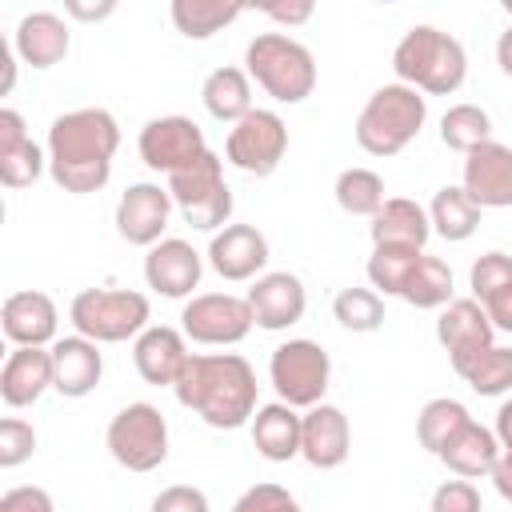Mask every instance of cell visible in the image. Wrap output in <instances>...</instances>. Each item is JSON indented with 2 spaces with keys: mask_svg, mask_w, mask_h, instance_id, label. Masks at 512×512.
Wrapping results in <instances>:
<instances>
[{
  "mask_svg": "<svg viewBox=\"0 0 512 512\" xmlns=\"http://www.w3.org/2000/svg\"><path fill=\"white\" fill-rule=\"evenodd\" d=\"M120 148V124L104 108H76L48 128V172L56 188L72 196L100 192L112 176V156Z\"/></svg>",
  "mask_w": 512,
  "mask_h": 512,
  "instance_id": "1",
  "label": "cell"
},
{
  "mask_svg": "<svg viewBox=\"0 0 512 512\" xmlns=\"http://www.w3.org/2000/svg\"><path fill=\"white\" fill-rule=\"evenodd\" d=\"M256 388H260L256 372L244 356L208 352V356H188L172 392L208 428H240L256 416Z\"/></svg>",
  "mask_w": 512,
  "mask_h": 512,
  "instance_id": "2",
  "label": "cell"
},
{
  "mask_svg": "<svg viewBox=\"0 0 512 512\" xmlns=\"http://www.w3.org/2000/svg\"><path fill=\"white\" fill-rule=\"evenodd\" d=\"M392 72H396L400 84H408L416 92L448 96L464 84L468 56H464L456 36H448L432 24H416L400 36V44L392 52Z\"/></svg>",
  "mask_w": 512,
  "mask_h": 512,
  "instance_id": "3",
  "label": "cell"
},
{
  "mask_svg": "<svg viewBox=\"0 0 512 512\" xmlns=\"http://www.w3.org/2000/svg\"><path fill=\"white\" fill-rule=\"evenodd\" d=\"M428 120V104L408 84H384L368 96V104L356 116V144L368 156H396L404 152Z\"/></svg>",
  "mask_w": 512,
  "mask_h": 512,
  "instance_id": "4",
  "label": "cell"
},
{
  "mask_svg": "<svg viewBox=\"0 0 512 512\" xmlns=\"http://www.w3.org/2000/svg\"><path fill=\"white\" fill-rule=\"evenodd\" d=\"M248 80H256L276 104H300L316 88V60L312 52L284 36V32H260L244 48Z\"/></svg>",
  "mask_w": 512,
  "mask_h": 512,
  "instance_id": "5",
  "label": "cell"
},
{
  "mask_svg": "<svg viewBox=\"0 0 512 512\" xmlns=\"http://www.w3.org/2000/svg\"><path fill=\"white\" fill-rule=\"evenodd\" d=\"M148 296L132 288H84L72 296L68 320L76 336H88L96 344H120L136 340L148 328Z\"/></svg>",
  "mask_w": 512,
  "mask_h": 512,
  "instance_id": "6",
  "label": "cell"
},
{
  "mask_svg": "<svg viewBox=\"0 0 512 512\" xmlns=\"http://www.w3.org/2000/svg\"><path fill=\"white\" fill-rule=\"evenodd\" d=\"M168 196L180 208V216L200 228V232H216L228 228L232 216V188L224 184V160L216 152H204L192 168L172 172L168 176Z\"/></svg>",
  "mask_w": 512,
  "mask_h": 512,
  "instance_id": "7",
  "label": "cell"
},
{
  "mask_svg": "<svg viewBox=\"0 0 512 512\" xmlns=\"http://www.w3.org/2000/svg\"><path fill=\"white\" fill-rule=\"evenodd\" d=\"M268 380L276 388V396L288 408H316L324 404L328 380H332V360L316 340H284L272 360H268Z\"/></svg>",
  "mask_w": 512,
  "mask_h": 512,
  "instance_id": "8",
  "label": "cell"
},
{
  "mask_svg": "<svg viewBox=\"0 0 512 512\" xmlns=\"http://www.w3.org/2000/svg\"><path fill=\"white\" fill-rule=\"evenodd\" d=\"M108 452L128 472H152L168 460V424L164 412L148 400L124 404L108 424Z\"/></svg>",
  "mask_w": 512,
  "mask_h": 512,
  "instance_id": "9",
  "label": "cell"
},
{
  "mask_svg": "<svg viewBox=\"0 0 512 512\" xmlns=\"http://www.w3.org/2000/svg\"><path fill=\"white\" fill-rule=\"evenodd\" d=\"M288 152V124L272 108H252L240 124L228 128L224 156L248 176H272Z\"/></svg>",
  "mask_w": 512,
  "mask_h": 512,
  "instance_id": "10",
  "label": "cell"
},
{
  "mask_svg": "<svg viewBox=\"0 0 512 512\" xmlns=\"http://www.w3.org/2000/svg\"><path fill=\"white\" fill-rule=\"evenodd\" d=\"M252 308L248 296H232V292H204L192 296L180 312V332L196 344H240L252 332Z\"/></svg>",
  "mask_w": 512,
  "mask_h": 512,
  "instance_id": "11",
  "label": "cell"
},
{
  "mask_svg": "<svg viewBox=\"0 0 512 512\" xmlns=\"http://www.w3.org/2000/svg\"><path fill=\"white\" fill-rule=\"evenodd\" d=\"M136 148H140V160L152 172H168V176L192 168L208 152L200 124L188 120V116H156V120H148L140 128Z\"/></svg>",
  "mask_w": 512,
  "mask_h": 512,
  "instance_id": "12",
  "label": "cell"
},
{
  "mask_svg": "<svg viewBox=\"0 0 512 512\" xmlns=\"http://www.w3.org/2000/svg\"><path fill=\"white\" fill-rule=\"evenodd\" d=\"M496 328L484 312L480 300H452L448 308H440V320H436V340L440 348L448 352V364L456 368V376L480 356L488 352L496 340Z\"/></svg>",
  "mask_w": 512,
  "mask_h": 512,
  "instance_id": "13",
  "label": "cell"
},
{
  "mask_svg": "<svg viewBox=\"0 0 512 512\" xmlns=\"http://www.w3.org/2000/svg\"><path fill=\"white\" fill-rule=\"evenodd\" d=\"M172 216V196L160 184H132L124 188L120 204H116V232L136 244V248H152L160 244L164 228Z\"/></svg>",
  "mask_w": 512,
  "mask_h": 512,
  "instance_id": "14",
  "label": "cell"
},
{
  "mask_svg": "<svg viewBox=\"0 0 512 512\" xmlns=\"http://www.w3.org/2000/svg\"><path fill=\"white\" fill-rule=\"evenodd\" d=\"M248 308H252V320L260 328L284 332V328H292V324L304 320V308H308L304 280L292 276V272H264L248 288Z\"/></svg>",
  "mask_w": 512,
  "mask_h": 512,
  "instance_id": "15",
  "label": "cell"
},
{
  "mask_svg": "<svg viewBox=\"0 0 512 512\" xmlns=\"http://www.w3.org/2000/svg\"><path fill=\"white\" fill-rule=\"evenodd\" d=\"M200 272H204L200 252L188 240H176V236L152 244L148 256H144V280H148V288L160 292V296H168V300L192 296V288L200 284Z\"/></svg>",
  "mask_w": 512,
  "mask_h": 512,
  "instance_id": "16",
  "label": "cell"
},
{
  "mask_svg": "<svg viewBox=\"0 0 512 512\" xmlns=\"http://www.w3.org/2000/svg\"><path fill=\"white\" fill-rule=\"evenodd\" d=\"M184 340L188 336L168 328V324H148L132 344V360H136L140 380L152 384V388H176V380H180V372L192 356Z\"/></svg>",
  "mask_w": 512,
  "mask_h": 512,
  "instance_id": "17",
  "label": "cell"
},
{
  "mask_svg": "<svg viewBox=\"0 0 512 512\" xmlns=\"http://www.w3.org/2000/svg\"><path fill=\"white\" fill-rule=\"evenodd\" d=\"M480 208H512V148L508 144H480L464 156V184Z\"/></svg>",
  "mask_w": 512,
  "mask_h": 512,
  "instance_id": "18",
  "label": "cell"
},
{
  "mask_svg": "<svg viewBox=\"0 0 512 512\" xmlns=\"http://www.w3.org/2000/svg\"><path fill=\"white\" fill-rule=\"evenodd\" d=\"M56 304L48 292H36V288H24V292H12L0 308V328L4 336L16 344V348H44V344H56Z\"/></svg>",
  "mask_w": 512,
  "mask_h": 512,
  "instance_id": "19",
  "label": "cell"
},
{
  "mask_svg": "<svg viewBox=\"0 0 512 512\" xmlns=\"http://www.w3.org/2000/svg\"><path fill=\"white\" fill-rule=\"evenodd\" d=\"M352 452V428H348V416L336 408V404H316L304 412V432H300V456L328 472V468H340Z\"/></svg>",
  "mask_w": 512,
  "mask_h": 512,
  "instance_id": "20",
  "label": "cell"
},
{
  "mask_svg": "<svg viewBox=\"0 0 512 512\" xmlns=\"http://www.w3.org/2000/svg\"><path fill=\"white\" fill-rule=\"evenodd\" d=\"M208 264L224 280H252L268 264V240L252 224H228L208 244Z\"/></svg>",
  "mask_w": 512,
  "mask_h": 512,
  "instance_id": "21",
  "label": "cell"
},
{
  "mask_svg": "<svg viewBox=\"0 0 512 512\" xmlns=\"http://www.w3.org/2000/svg\"><path fill=\"white\" fill-rule=\"evenodd\" d=\"M48 352H52V388L60 396L80 400V396H88L100 384L104 356H100V344L96 340H88V336H64Z\"/></svg>",
  "mask_w": 512,
  "mask_h": 512,
  "instance_id": "22",
  "label": "cell"
},
{
  "mask_svg": "<svg viewBox=\"0 0 512 512\" xmlns=\"http://www.w3.org/2000/svg\"><path fill=\"white\" fill-rule=\"evenodd\" d=\"M52 388V352L44 348H12L0 368V400L8 408H28Z\"/></svg>",
  "mask_w": 512,
  "mask_h": 512,
  "instance_id": "23",
  "label": "cell"
},
{
  "mask_svg": "<svg viewBox=\"0 0 512 512\" xmlns=\"http://www.w3.org/2000/svg\"><path fill=\"white\" fill-rule=\"evenodd\" d=\"M68 44H72L68 24H64L56 12H28V16H20L16 36H12L16 56H20L24 64H32V68H52V64H60V60L68 56Z\"/></svg>",
  "mask_w": 512,
  "mask_h": 512,
  "instance_id": "24",
  "label": "cell"
},
{
  "mask_svg": "<svg viewBox=\"0 0 512 512\" xmlns=\"http://www.w3.org/2000/svg\"><path fill=\"white\" fill-rule=\"evenodd\" d=\"M300 432H304V416L296 408H288L284 400L264 404L252 416V444L272 464H284V460L300 456Z\"/></svg>",
  "mask_w": 512,
  "mask_h": 512,
  "instance_id": "25",
  "label": "cell"
},
{
  "mask_svg": "<svg viewBox=\"0 0 512 512\" xmlns=\"http://www.w3.org/2000/svg\"><path fill=\"white\" fill-rule=\"evenodd\" d=\"M432 236L428 208H420L408 196H388L384 208L372 216V244H396V248H420Z\"/></svg>",
  "mask_w": 512,
  "mask_h": 512,
  "instance_id": "26",
  "label": "cell"
},
{
  "mask_svg": "<svg viewBox=\"0 0 512 512\" xmlns=\"http://www.w3.org/2000/svg\"><path fill=\"white\" fill-rule=\"evenodd\" d=\"M440 460L448 464V472H456L460 480H476V476H492L496 460H500V440L492 428L468 420L440 452Z\"/></svg>",
  "mask_w": 512,
  "mask_h": 512,
  "instance_id": "27",
  "label": "cell"
},
{
  "mask_svg": "<svg viewBox=\"0 0 512 512\" xmlns=\"http://www.w3.org/2000/svg\"><path fill=\"white\" fill-rule=\"evenodd\" d=\"M200 100L208 108L212 120L220 124H240L248 112H252V84H248V72L224 64L216 72H208L204 88H200Z\"/></svg>",
  "mask_w": 512,
  "mask_h": 512,
  "instance_id": "28",
  "label": "cell"
},
{
  "mask_svg": "<svg viewBox=\"0 0 512 512\" xmlns=\"http://www.w3.org/2000/svg\"><path fill=\"white\" fill-rule=\"evenodd\" d=\"M428 220H432V232H436V236L460 244V240H468V236L480 228V204H476L464 188H452V184H448V188H440V192L432 196Z\"/></svg>",
  "mask_w": 512,
  "mask_h": 512,
  "instance_id": "29",
  "label": "cell"
},
{
  "mask_svg": "<svg viewBox=\"0 0 512 512\" xmlns=\"http://www.w3.org/2000/svg\"><path fill=\"white\" fill-rule=\"evenodd\" d=\"M400 300L412 304V308H424V312L448 308V304H452V268H448L440 256H428V252H424L420 264L412 268V276H408Z\"/></svg>",
  "mask_w": 512,
  "mask_h": 512,
  "instance_id": "30",
  "label": "cell"
},
{
  "mask_svg": "<svg viewBox=\"0 0 512 512\" xmlns=\"http://www.w3.org/2000/svg\"><path fill=\"white\" fill-rule=\"evenodd\" d=\"M240 12L244 4H224V0H172V24L188 40H208L224 32Z\"/></svg>",
  "mask_w": 512,
  "mask_h": 512,
  "instance_id": "31",
  "label": "cell"
},
{
  "mask_svg": "<svg viewBox=\"0 0 512 512\" xmlns=\"http://www.w3.org/2000/svg\"><path fill=\"white\" fill-rule=\"evenodd\" d=\"M468 420H472V416H468V408H464L460 400L436 396V400H428V404L420 408V416H416V440H420V448H428L432 456H440L444 444H448Z\"/></svg>",
  "mask_w": 512,
  "mask_h": 512,
  "instance_id": "32",
  "label": "cell"
},
{
  "mask_svg": "<svg viewBox=\"0 0 512 512\" xmlns=\"http://www.w3.org/2000/svg\"><path fill=\"white\" fill-rule=\"evenodd\" d=\"M440 140H444V148L468 156V152H476L480 144L492 140V120L480 104H452L440 116Z\"/></svg>",
  "mask_w": 512,
  "mask_h": 512,
  "instance_id": "33",
  "label": "cell"
},
{
  "mask_svg": "<svg viewBox=\"0 0 512 512\" xmlns=\"http://www.w3.org/2000/svg\"><path fill=\"white\" fill-rule=\"evenodd\" d=\"M384 180L372 172V168H344L336 176V204L348 212V216H376L384 208Z\"/></svg>",
  "mask_w": 512,
  "mask_h": 512,
  "instance_id": "34",
  "label": "cell"
},
{
  "mask_svg": "<svg viewBox=\"0 0 512 512\" xmlns=\"http://www.w3.org/2000/svg\"><path fill=\"white\" fill-rule=\"evenodd\" d=\"M420 248H396V244H372V256H368V280L372 288H380L384 296H400L412 268L420 264Z\"/></svg>",
  "mask_w": 512,
  "mask_h": 512,
  "instance_id": "35",
  "label": "cell"
},
{
  "mask_svg": "<svg viewBox=\"0 0 512 512\" xmlns=\"http://www.w3.org/2000/svg\"><path fill=\"white\" fill-rule=\"evenodd\" d=\"M460 380H464L476 396H504V392H512V348L492 344L488 352H480V356L460 372Z\"/></svg>",
  "mask_w": 512,
  "mask_h": 512,
  "instance_id": "36",
  "label": "cell"
},
{
  "mask_svg": "<svg viewBox=\"0 0 512 512\" xmlns=\"http://www.w3.org/2000/svg\"><path fill=\"white\" fill-rule=\"evenodd\" d=\"M332 316L348 328V332H376L384 324V300L376 288H340L332 300Z\"/></svg>",
  "mask_w": 512,
  "mask_h": 512,
  "instance_id": "37",
  "label": "cell"
},
{
  "mask_svg": "<svg viewBox=\"0 0 512 512\" xmlns=\"http://www.w3.org/2000/svg\"><path fill=\"white\" fill-rule=\"evenodd\" d=\"M40 172H44V152L36 148L32 136H28L24 144L0 152V184H4V188H28Z\"/></svg>",
  "mask_w": 512,
  "mask_h": 512,
  "instance_id": "38",
  "label": "cell"
},
{
  "mask_svg": "<svg viewBox=\"0 0 512 512\" xmlns=\"http://www.w3.org/2000/svg\"><path fill=\"white\" fill-rule=\"evenodd\" d=\"M468 284H472V300L484 304L488 296H496L500 288L512 284V256H504V252H484V256L472 264Z\"/></svg>",
  "mask_w": 512,
  "mask_h": 512,
  "instance_id": "39",
  "label": "cell"
},
{
  "mask_svg": "<svg viewBox=\"0 0 512 512\" xmlns=\"http://www.w3.org/2000/svg\"><path fill=\"white\" fill-rule=\"evenodd\" d=\"M36 452V428L20 416L0 420V468H20Z\"/></svg>",
  "mask_w": 512,
  "mask_h": 512,
  "instance_id": "40",
  "label": "cell"
},
{
  "mask_svg": "<svg viewBox=\"0 0 512 512\" xmlns=\"http://www.w3.org/2000/svg\"><path fill=\"white\" fill-rule=\"evenodd\" d=\"M232 512H304V508H300V500H296L288 488H280V484H252V488L232 504Z\"/></svg>",
  "mask_w": 512,
  "mask_h": 512,
  "instance_id": "41",
  "label": "cell"
},
{
  "mask_svg": "<svg viewBox=\"0 0 512 512\" xmlns=\"http://www.w3.org/2000/svg\"><path fill=\"white\" fill-rule=\"evenodd\" d=\"M432 512H484V500H480V488L472 480H444L436 492H432Z\"/></svg>",
  "mask_w": 512,
  "mask_h": 512,
  "instance_id": "42",
  "label": "cell"
},
{
  "mask_svg": "<svg viewBox=\"0 0 512 512\" xmlns=\"http://www.w3.org/2000/svg\"><path fill=\"white\" fill-rule=\"evenodd\" d=\"M152 512H208V496L192 484H168L156 492Z\"/></svg>",
  "mask_w": 512,
  "mask_h": 512,
  "instance_id": "43",
  "label": "cell"
},
{
  "mask_svg": "<svg viewBox=\"0 0 512 512\" xmlns=\"http://www.w3.org/2000/svg\"><path fill=\"white\" fill-rule=\"evenodd\" d=\"M0 512H56L52 496L36 484H20V488H8L0 496Z\"/></svg>",
  "mask_w": 512,
  "mask_h": 512,
  "instance_id": "44",
  "label": "cell"
},
{
  "mask_svg": "<svg viewBox=\"0 0 512 512\" xmlns=\"http://www.w3.org/2000/svg\"><path fill=\"white\" fill-rule=\"evenodd\" d=\"M484 312H488V320H492L496 332H512V284L500 288L496 296H488L484 300Z\"/></svg>",
  "mask_w": 512,
  "mask_h": 512,
  "instance_id": "45",
  "label": "cell"
},
{
  "mask_svg": "<svg viewBox=\"0 0 512 512\" xmlns=\"http://www.w3.org/2000/svg\"><path fill=\"white\" fill-rule=\"evenodd\" d=\"M260 12L272 16V20H280V24H304V20H312L316 4L312 0H300V4H264Z\"/></svg>",
  "mask_w": 512,
  "mask_h": 512,
  "instance_id": "46",
  "label": "cell"
},
{
  "mask_svg": "<svg viewBox=\"0 0 512 512\" xmlns=\"http://www.w3.org/2000/svg\"><path fill=\"white\" fill-rule=\"evenodd\" d=\"M24 140H28L24 116H20L16 108H0V152H4V148H16V144H24Z\"/></svg>",
  "mask_w": 512,
  "mask_h": 512,
  "instance_id": "47",
  "label": "cell"
},
{
  "mask_svg": "<svg viewBox=\"0 0 512 512\" xmlns=\"http://www.w3.org/2000/svg\"><path fill=\"white\" fill-rule=\"evenodd\" d=\"M64 12H68V16H76V20H104V16H112V12H116V0H104V4L68 0V4H64Z\"/></svg>",
  "mask_w": 512,
  "mask_h": 512,
  "instance_id": "48",
  "label": "cell"
},
{
  "mask_svg": "<svg viewBox=\"0 0 512 512\" xmlns=\"http://www.w3.org/2000/svg\"><path fill=\"white\" fill-rule=\"evenodd\" d=\"M492 484L504 500H512V448H500V460L492 468Z\"/></svg>",
  "mask_w": 512,
  "mask_h": 512,
  "instance_id": "49",
  "label": "cell"
},
{
  "mask_svg": "<svg viewBox=\"0 0 512 512\" xmlns=\"http://www.w3.org/2000/svg\"><path fill=\"white\" fill-rule=\"evenodd\" d=\"M504 12L512 16V0H504ZM496 64H500V72L504 76H512V24L500 32V40H496Z\"/></svg>",
  "mask_w": 512,
  "mask_h": 512,
  "instance_id": "50",
  "label": "cell"
},
{
  "mask_svg": "<svg viewBox=\"0 0 512 512\" xmlns=\"http://www.w3.org/2000/svg\"><path fill=\"white\" fill-rule=\"evenodd\" d=\"M12 84H16V60H12L8 40H0V96H8Z\"/></svg>",
  "mask_w": 512,
  "mask_h": 512,
  "instance_id": "51",
  "label": "cell"
},
{
  "mask_svg": "<svg viewBox=\"0 0 512 512\" xmlns=\"http://www.w3.org/2000/svg\"><path fill=\"white\" fill-rule=\"evenodd\" d=\"M496 440H500V448H512V396L496 408Z\"/></svg>",
  "mask_w": 512,
  "mask_h": 512,
  "instance_id": "52",
  "label": "cell"
}]
</instances>
